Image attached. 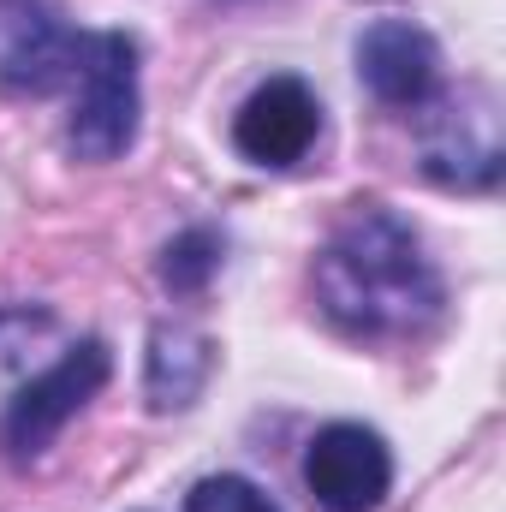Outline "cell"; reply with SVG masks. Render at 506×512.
I'll return each mask as SVG.
<instances>
[{
	"instance_id": "1",
	"label": "cell",
	"mask_w": 506,
	"mask_h": 512,
	"mask_svg": "<svg viewBox=\"0 0 506 512\" xmlns=\"http://www.w3.org/2000/svg\"><path fill=\"white\" fill-rule=\"evenodd\" d=\"M316 298L346 334H417L441 310V274L405 221L370 209L346 221L316 256Z\"/></svg>"
},
{
	"instance_id": "2",
	"label": "cell",
	"mask_w": 506,
	"mask_h": 512,
	"mask_svg": "<svg viewBox=\"0 0 506 512\" xmlns=\"http://www.w3.org/2000/svg\"><path fill=\"white\" fill-rule=\"evenodd\" d=\"M78 108L66 143L84 161H114L137 143V42L120 30H96L84 36V60H78Z\"/></svg>"
},
{
	"instance_id": "3",
	"label": "cell",
	"mask_w": 506,
	"mask_h": 512,
	"mask_svg": "<svg viewBox=\"0 0 506 512\" xmlns=\"http://www.w3.org/2000/svg\"><path fill=\"white\" fill-rule=\"evenodd\" d=\"M108 370H114L108 346H102V340H78L54 370H42L36 382H24L12 393V405H6V417H0V447H6L18 465H24V459H42V453L54 447V435L102 393Z\"/></svg>"
},
{
	"instance_id": "4",
	"label": "cell",
	"mask_w": 506,
	"mask_h": 512,
	"mask_svg": "<svg viewBox=\"0 0 506 512\" xmlns=\"http://www.w3.org/2000/svg\"><path fill=\"white\" fill-rule=\"evenodd\" d=\"M393 483L387 441L364 423H328L304 453V489L322 512H376Z\"/></svg>"
},
{
	"instance_id": "5",
	"label": "cell",
	"mask_w": 506,
	"mask_h": 512,
	"mask_svg": "<svg viewBox=\"0 0 506 512\" xmlns=\"http://www.w3.org/2000/svg\"><path fill=\"white\" fill-rule=\"evenodd\" d=\"M322 137V108L310 96L304 78H268L256 84L233 120V143L256 167H292L310 155V143Z\"/></svg>"
},
{
	"instance_id": "6",
	"label": "cell",
	"mask_w": 506,
	"mask_h": 512,
	"mask_svg": "<svg viewBox=\"0 0 506 512\" xmlns=\"http://www.w3.org/2000/svg\"><path fill=\"white\" fill-rule=\"evenodd\" d=\"M358 72L370 84V96L387 108H423L441 84V48L429 30L405 24V18H381L358 42Z\"/></svg>"
},
{
	"instance_id": "7",
	"label": "cell",
	"mask_w": 506,
	"mask_h": 512,
	"mask_svg": "<svg viewBox=\"0 0 506 512\" xmlns=\"http://www.w3.org/2000/svg\"><path fill=\"white\" fill-rule=\"evenodd\" d=\"M78 60H84V36L60 30L54 18H18L12 24V48L0 60V78H6V90L48 96V90L78 78Z\"/></svg>"
},
{
	"instance_id": "8",
	"label": "cell",
	"mask_w": 506,
	"mask_h": 512,
	"mask_svg": "<svg viewBox=\"0 0 506 512\" xmlns=\"http://www.w3.org/2000/svg\"><path fill=\"white\" fill-rule=\"evenodd\" d=\"M203 376H209V340L191 328H161L155 352H149V405L155 411L191 405Z\"/></svg>"
},
{
	"instance_id": "9",
	"label": "cell",
	"mask_w": 506,
	"mask_h": 512,
	"mask_svg": "<svg viewBox=\"0 0 506 512\" xmlns=\"http://www.w3.org/2000/svg\"><path fill=\"white\" fill-rule=\"evenodd\" d=\"M215 268H221V239L197 227V233H185V239H173V245H167L161 280H167L173 292H203Z\"/></svg>"
},
{
	"instance_id": "10",
	"label": "cell",
	"mask_w": 506,
	"mask_h": 512,
	"mask_svg": "<svg viewBox=\"0 0 506 512\" xmlns=\"http://www.w3.org/2000/svg\"><path fill=\"white\" fill-rule=\"evenodd\" d=\"M185 512H280V507L245 477H203L185 495Z\"/></svg>"
}]
</instances>
